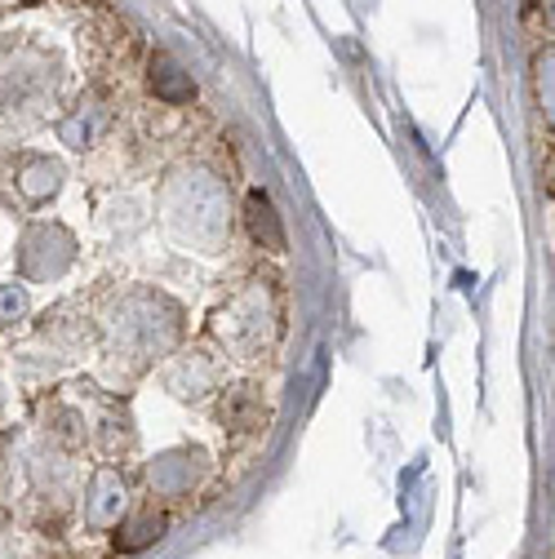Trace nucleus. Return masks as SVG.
I'll use <instances>...</instances> for the list:
<instances>
[{
  "mask_svg": "<svg viewBox=\"0 0 555 559\" xmlns=\"http://www.w3.org/2000/svg\"><path fill=\"white\" fill-rule=\"evenodd\" d=\"M249 227H253V236H258L267 249H281V245H285L281 223H275V209H271V200H267L262 191L249 195Z\"/></svg>",
  "mask_w": 555,
  "mask_h": 559,
  "instance_id": "obj_1",
  "label": "nucleus"
},
{
  "mask_svg": "<svg viewBox=\"0 0 555 559\" xmlns=\"http://www.w3.org/2000/svg\"><path fill=\"white\" fill-rule=\"evenodd\" d=\"M161 533H165V515L147 511V515H143V520H138L133 528H125V533L116 537V546H120V550H143V546H147V542H156Z\"/></svg>",
  "mask_w": 555,
  "mask_h": 559,
  "instance_id": "obj_2",
  "label": "nucleus"
}]
</instances>
